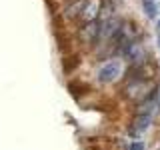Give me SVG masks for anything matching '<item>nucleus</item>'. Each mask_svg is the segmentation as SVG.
<instances>
[{
	"label": "nucleus",
	"instance_id": "obj_1",
	"mask_svg": "<svg viewBox=\"0 0 160 150\" xmlns=\"http://www.w3.org/2000/svg\"><path fill=\"white\" fill-rule=\"evenodd\" d=\"M120 70H122L120 60H110L108 64H104V66L100 68L98 80H100L102 84H108V82H112V80H116V76L120 74Z\"/></svg>",
	"mask_w": 160,
	"mask_h": 150
},
{
	"label": "nucleus",
	"instance_id": "obj_2",
	"mask_svg": "<svg viewBox=\"0 0 160 150\" xmlns=\"http://www.w3.org/2000/svg\"><path fill=\"white\" fill-rule=\"evenodd\" d=\"M98 34H100V22H98V20L88 22L86 26L80 30V38L84 40V44H92L94 40L98 38Z\"/></svg>",
	"mask_w": 160,
	"mask_h": 150
},
{
	"label": "nucleus",
	"instance_id": "obj_8",
	"mask_svg": "<svg viewBox=\"0 0 160 150\" xmlns=\"http://www.w3.org/2000/svg\"><path fill=\"white\" fill-rule=\"evenodd\" d=\"M158 26H160V22H158Z\"/></svg>",
	"mask_w": 160,
	"mask_h": 150
},
{
	"label": "nucleus",
	"instance_id": "obj_9",
	"mask_svg": "<svg viewBox=\"0 0 160 150\" xmlns=\"http://www.w3.org/2000/svg\"><path fill=\"white\" fill-rule=\"evenodd\" d=\"M158 40H160V38H158Z\"/></svg>",
	"mask_w": 160,
	"mask_h": 150
},
{
	"label": "nucleus",
	"instance_id": "obj_3",
	"mask_svg": "<svg viewBox=\"0 0 160 150\" xmlns=\"http://www.w3.org/2000/svg\"><path fill=\"white\" fill-rule=\"evenodd\" d=\"M150 122H152V116H150V114H138V118L134 120V126H132V130H130V132L136 136V134L144 132V130L150 126Z\"/></svg>",
	"mask_w": 160,
	"mask_h": 150
},
{
	"label": "nucleus",
	"instance_id": "obj_4",
	"mask_svg": "<svg viewBox=\"0 0 160 150\" xmlns=\"http://www.w3.org/2000/svg\"><path fill=\"white\" fill-rule=\"evenodd\" d=\"M86 2H88V0H76V2H72L66 8L64 16H66V18H76V16H80V14L84 12V8H86Z\"/></svg>",
	"mask_w": 160,
	"mask_h": 150
},
{
	"label": "nucleus",
	"instance_id": "obj_5",
	"mask_svg": "<svg viewBox=\"0 0 160 150\" xmlns=\"http://www.w3.org/2000/svg\"><path fill=\"white\" fill-rule=\"evenodd\" d=\"M142 4H144V10H146V14L150 18L156 16V4H154V0H142Z\"/></svg>",
	"mask_w": 160,
	"mask_h": 150
},
{
	"label": "nucleus",
	"instance_id": "obj_6",
	"mask_svg": "<svg viewBox=\"0 0 160 150\" xmlns=\"http://www.w3.org/2000/svg\"><path fill=\"white\" fill-rule=\"evenodd\" d=\"M130 150H144V144H142V142H132Z\"/></svg>",
	"mask_w": 160,
	"mask_h": 150
},
{
	"label": "nucleus",
	"instance_id": "obj_7",
	"mask_svg": "<svg viewBox=\"0 0 160 150\" xmlns=\"http://www.w3.org/2000/svg\"><path fill=\"white\" fill-rule=\"evenodd\" d=\"M72 2H76V0H72Z\"/></svg>",
	"mask_w": 160,
	"mask_h": 150
}]
</instances>
